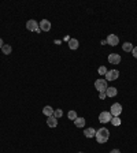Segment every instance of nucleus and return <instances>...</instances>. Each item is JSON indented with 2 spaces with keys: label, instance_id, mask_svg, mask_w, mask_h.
<instances>
[{
  "label": "nucleus",
  "instance_id": "20",
  "mask_svg": "<svg viewBox=\"0 0 137 153\" xmlns=\"http://www.w3.org/2000/svg\"><path fill=\"white\" fill-rule=\"evenodd\" d=\"M62 115H63V111H62V110H59V108H58V110H55V111H54V116H55L56 119L62 118Z\"/></svg>",
  "mask_w": 137,
  "mask_h": 153
},
{
  "label": "nucleus",
  "instance_id": "13",
  "mask_svg": "<svg viewBox=\"0 0 137 153\" xmlns=\"http://www.w3.org/2000/svg\"><path fill=\"white\" fill-rule=\"evenodd\" d=\"M80 47V44H78V40H75V38H71V40H69V48L70 49H77V48Z\"/></svg>",
  "mask_w": 137,
  "mask_h": 153
},
{
  "label": "nucleus",
  "instance_id": "12",
  "mask_svg": "<svg viewBox=\"0 0 137 153\" xmlns=\"http://www.w3.org/2000/svg\"><path fill=\"white\" fill-rule=\"evenodd\" d=\"M84 135H85L86 138H92L96 135V130L93 129V127H89V129H85V131H84Z\"/></svg>",
  "mask_w": 137,
  "mask_h": 153
},
{
  "label": "nucleus",
  "instance_id": "8",
  "mask_svg": "<svg viewBox=\"0 0 137 153\" xmlns=\"http://www.w3.org/2000/svg\"><path fill=\"white\" fill-rule=\"evenodd\" d=\"M111 114L110 112H102V114L99 115V122L100 123H108L111 120Z\"/></svg>",
  "mask_w": 137,
  "mask_h": 153
},
{
  "label": "nucleus",
  "instance_id": "17",
  "mask_svg": "<svg viewBox=\"0 0 137 153\" xmlns=\"http://www.w3.org/2000/svg\"><path fill=\"white\" fill-rule=\"evenodd\" d=\"M74 125L77 126V127H84V126H85V119L77 116V119L74 120Z\"/></svg>",
  "mask_w": 137,
  "mask_h": 153
},
{
  "label": "nucleus",
  "instance_id": "2",
  "mask_svg": "<svg viewBox=\"0 0 137 153\" xmlns=\"http://www.w3.org/2000/svg\"><path fill=\"white\" fill-rule=\"evenodd\" d=\"M26 29L29 31H36V33H40V28H39V22H36L34 19H29L26 22Z\"/></svg>",
  "mask_w": 137,
  "mask_h": 153
},
{
  "label": "nucleus",
  "instance_id": "6",
  "mask_svg": "<svg viewBox=\"0 0 137 153\" xmlns=\"http://www.w3.org/2000/svg\"><path fill=\"white\" fill-rule=\"evenodd\" d=\"M39 28L41 31H49L51 30V22H49L48 19H43L39 23Z\"/></svg>",
  "mask_w": 137,
  "mask_h": 153
},
{
  "label": "nucleus",
  "instance_id": "26",
  "mask_svg": "<svg viewBox=\"0 0 137 153\" xmlns=\"http://www.w3.org/2000/svg\"><path fill=\"white\" fill-rule=\"evenodd\" d=\"M78 153H82V152H78Z\"/></svg>",
  "mask_w": 137,
  "mask_h": 153
},
{
  "label": "nucleus",
  "instance_id": "15",
  "mask_svg": "<svg viewBox=\"0 0 137 153\" xmlns=\"http://www.w3.org/2000/svg\"><path fill=\"white\" fill-rule=\"evenodd\" d=\"M122 49H123L125 52H132V51H133V44H132V43H123Z\"/></svg>",
  "mask_w": 137,
  "mask_h": 153
},
{
  "label": "nucleus",
  "instance_id": "18",
  "mask_svg": "<svg viewBox=\"0 0 137 153\" xmlns=\"http://www.w3.org/2000/svg\"><path fill=\"white\" fill-rule=\"evenodd\" d=\"M110 122L113 123L114 126H119V125H121V119H119V116H113Z\"/></svg>",
  "mask_w": 137,
  "mask_h": 153
},
{
  "label": "nucleus",
  "instance_id": "4",
  "mask_svg": "<svg viewBox=\"0 0 137 153\" xmlns=\"http://www.w3.org/2000/svg\"><path fill=\"white\" fill-rule=\"evenodd\" d=\"M95 88H96V89H98L99 92H106L107 90V81L106 79H96V81H95Z\"/></svg>",
  "mask_w": 137,
  "mask_h": 153
},
{
  "label": "nucleus",
  "instance_id": "9",
  "mask_svg": "<svg viewBox=\"0 0 137 153\" xmlns=\"http://www.w3.org/2000/svg\"><path fill=\"white\" fill-rule=\"evenodd\" d=\"M108 63H111V64H118V63H121V56L118 55V53H110Z\"/></svg>",
  "mask_w": 137,
  "mask_h": 153
},
{
  "label": "nucleus",
  "instance_id": "16",
  "mask_svg": "<svg viewBox=\"0 0 137 153\" xmlns=\"http://www.w3.org/2000/svg\"><path fill=\"white\" fill-rule=\"evenodd\" d=\"M1 51H3L4 55H10L12 51V48H11V45H8V44H4L3 47H1Z\"/></svg>",
  "mask_w": 137,
  "mask_h": 153
},
{
  "label": "nucleus",
  "instance_id": "23",
  "mask_svg": "<svg viewBox=\"0 0 137 153\" xmlns=\"http://www.w3.org/2000/svg\"><path fill=\"white\" fill-rule=\"evenodd\" d=\"M132 53H133V56L137 59V47H134V48H133V51H132Z\"/></svg>",
  "mask_w": 137,
  "mask_h": 153
},
{
  "label": "nucleus",
  "instance_id": "3",
  "mask_svg": "<svg viewBox=\"0 0 137 153\" xmlns=\"http://www.w3.org/2000/svg\"><path fill=\"white\" fill-rule=\"evenodd\" d=\"M110 114H111V116H119V115L122 114V105L119 102L113 104L111 108H110Z\"/></svg>",
  "mask_w": 137,
  "mask_h": 153
},
{
  "label": "nucleus",
  "instance_id": "10",
  "mask_svg": "<svg viewBox=\"0 0 137 153\" xmlns=\"http://www.w3.org/2000/svg\"><path fill=\"white\" fill-rule=\"evenodd\" d=\"M47 125L49 126V127H52V129H54V127H56V126H58V119L55 118L54 115H52V116H48Z\"/></svg>",
  "mask_w": 137,
  "mask_h": 153
},
{
  "label": "nucleus",
  "instance_id": "1",
  "mask_svg": "<svg viewBox=\"0 0 137 153\" xmlns=\"http://www.w3.org/2000/svg\"><path fill=\"white\" fill-rule=\"evenodd\" d=\"M95 137H96V141H98L99 144H106L110 138V131L106 127H103V129H100V130H96V135H95Z\"/></svg>",
  "mask_w": 137,
  "mask_h": 153
},
{
  "label": "nucleus",
  "instance_id": "14",
  "mask_svg": "<svg viewBox=\"0 0 137 153\" xmlns=\"http://www.w3.org/2000/svg\"><path fill=\"white\" fill-rule=\"evenodd\" d=\"M54 111H55V110H52V107L45 105V107L43 108V114L45 115V116H52V115H54Z\"/></svg>",
  "mask_w": 137,
  "mask_h": 153
},
{
  "label": "nucleus",
  "instance_id": "25",
  "mask_svg": "<svg viewBox=\"0 0 137 153\" xmlns=\"http://www.w3.org/2000/svg\"><path fill=\"white\" fill-rule=\"evenodd\" d=\"M3 45H4V43H3V40H1V38H0V48H1V47H3Z\"/></svg>",
  "mask_w": 137,
  "mask_h": 153
},
{
  "label": "nucleus",
  "instance_id": "22",
  "mask_svg": "<svg viewBox=\"0 0 137 153\" xmlns=\"http://www.w3.org/2000/svg\"><path fill=\"white\" fill-rule=\"evenodd\" d=\"M106 97H107L106 92H99V98H102V100H104Z\"/></svg>",
  "mask_w": 137,
  "mask_h": 153
},
{
  "label": "nucleus",
  "instance_id": "5",
  "mask_svg": "<svg viewBox=\"0 0 137 153\" xmlns=\"http://www.w3.org/2000/svg\"><path fill=\"white\" fill-rule=\"evenodd\" d=\"M119 77V71L118 70H110L106 74V81H115Z\"/></svg>",
  "mask_w": 137,
  "mask_h": 153
},
{
  "label": "nucleus",
  "instance_id": "19",
  "mask_svg": "<svg viewBox=\"0 0 137 153\" xmlns=\"http://www.w3.org/2000/svg\"><path fill=\"white\" fill-rule=\"evenodd\" d=\"M67 118L70 119V120H75V119H77V112H75V111H69Z\"/></svg>",
  "mask_w": 137,
  "mask_h": 153
},
{
  "label": "nucleus",
  "instance_id": "21",
  "mask_svg": "<svg viewBox=\"0 0 137 153\" xmlns=\"http://www.w3.org/2000/svg\"><path fill=\"white\" fill-rule=\"evenodd\" d=\"M99 74H100V75H106L107 74V68H106V67H104V66H102V67H99Z\"/></svg>",
  "mask_w": 137,
  "mask_h": 153
},
{
  "label": "nucleus",
  "instance_id": "24",
  "mask_svg": "<svg viewBox=\"0 0 137 153\" xmlns=\"http://www.w3.org/2000/svg\"><path fill=\"white\" fill-rule=\"evenodd\" d=\"M110 153H121V152H119V149H113Z\"/></svg>",
  "mask_w": 137,
  "mask_h": 153
},
{
  "label": "nucleus",
  "instance_id": "11",
  "mask_svg": "<svg viewBox=\"0 0 137 153\" xmlns=\"http://www.w3.org/2000/svg\"><path fill=\"white\" fill-rule=\"evenodd\" d=\"M117 93H118L117 88H114V86H108V88H107V90H106L107 97H115Z\"/></svg>",
  "mask_w": 137,
  "mask_h": 153
},
{
  "label": "nucleus",
  "instance_id": "7",
  "mask_svg": "<svg viewBox=\"0 0 137 153\" xmlns=\"http://www.w3.org/2000/svg\"><path fill=\"white\" fill-rule=\"evenodd\" d=\"M106 41L108 45H111V47H115V45L119 44V38H118V36H115V34H110Z\"/></svg>",
  "mask_w": 137,
  "mask_h": 153
}]
</instances>
